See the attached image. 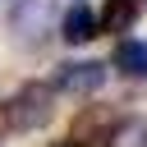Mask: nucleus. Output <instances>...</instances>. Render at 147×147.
Listing matches in <instances>:
<instances>
[{"mask_svg":"<svg viewBox=\"0 0 147 147\" xmlns=\"http://www.w3.org/2000/svg\"><path fill=\"white\" fill-rule=\"evenodd\" d=\"M51 115H55V87L46 83H23L5 106V119L14 133H37L51 124Z\"/></svg>","mask_w":147,"mask_h":147,"instance_id":"1","label":"nucleus"},{"mask_svg":"<svg viewBox=\"0 0 147 147\" xmlns=\"http://www.w3.org/2000/svg\"><path fill=\"white\" fill-rule=\"evenodd\" d=\"M9 32L18 46H41L55 32V0H14L9 9Z\"/></svg>","mask_w":147,"mask_h":147,"instance_id":"2","label":"nucleus"},{"mask_svg":"<svg viewBox=\"0 0 147 147\" xmlns=\"http://www.w3.org/2000/svg\"><path fill=\"white\" fill-rule=\"evenodd\" d=\"M101 83H106V64L101 60H69L55 74V87L69 92V96H92V92H101Z\"/></svg>","mask_w":147,"mask_h":147,"instance_id":"3","label":"nucleus"},{"mask_svg":"<svg viewBox=\"0 0 147 147\" xmlns=\"http://www.w3.org/2000/svg\"><path fill=\"white\" fill-rule=\"evenodd\" d=\"M60 37H64L69 46H83V41H92V37H96V14H92V5L74 0V5L64 9V23H60Z\"/></svg>","mask_w":147,"mask_h":147,"instance_id":"4","label":"nucleus"},{"mask_svg":"<svg viewBox=\"0 0 147 147\" xmlns=\"http://www.w3.org/2000/svg\"><path fill=\"white\" fill-rule=\"evenodd\" d=\"M147 9V0H106V9H101V18H96V28H106V32H129L133 23H138V14Z\"/></svg>","mask_w":147,"mask_h":147,"instance_id":"5","label":"nucleus"},{"mask_svg":"<svg viewBox=\"0 0 147 147\" xmlns=\"http://www.w3.org/2000/svg\"><path fill=\"white\" fill-rule=\"evenodd\" d=\"M106 147H147V119L142 115H124L106 129Z\"/></svg>","mask_w":147,"mask_h":147,"instance_id":"6","label":"nucleus"},{"mask_svg":"<svg viewBox=\"0 0 147 147\" xmlns=\"http://www.w3.org/2000/svg\"><path fill=\"white\" fill-rule=\"evenodd\" d=\"M115 69L124 78H147V41H119L115 46Z\"/></svg>","mask_w":147,"mask_h":147,"instance_id":"7","label":"nucleus"},{"mask_svg":"<svg viewBox=\"0 0 147 147\" xmlns=\"http://www.w3.org/2000/svg\"><path fill=\"white\" fill-rule=\"evenodd\" d=\"M60 147H87V142H74V138H69V142H60Z\"/></svg>","mask_w":147,"mask_h":147,"instance_id":"8","label":"nucleus"},{"mask_svg":"<svg viewBox=\"0 0 147 147\" xmlns=\"http://www.w3.org/2000/svg\"><path fill=\"white\" fill-rule=\"evenodd\" d=\"M0 5H5V0H0Z\"/></svg>","mask_w":147,"mask_h":147,"instance_id":"9","label":"nucleus"}]
</instances>
